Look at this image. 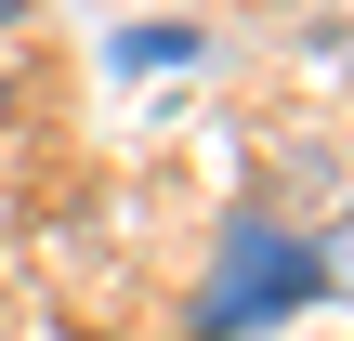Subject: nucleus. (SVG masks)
<instances>
[{
  "mask_svg": "<svg viewBox=\"0 0 354 341\" xmlns=\"http://www.w3.org/2000/svg\"><path fill=\"white\" fill-rule=\"evenodd\" d=\"M0 26H26V0H0Z\"/></svg>",
  "mask_w": 354,
  "mask_h": 341,
  "instance_id": "obj_3",
  "label": "nucleus"
},
{
  "mask_svg": "<svg viewBox=\"0 0 354 341\" xmlns=\"http://www.w3.org/2000/svg\"><path fill=\"white\" fill-rule=\"evenodd\" d=\"M328 263H342L328 237L302 250L289 223H263V210H236V223H223V289H197V329H210V341L263 329V315H289L302 289H328Z\"/></svg>",
  "mask_w": 354,
  "mask_h": 341,
  "instance_id": "obj_1",
  "label": "nucleus"
},
{
  "mask_svg": "<svg viewBox=\"0 0 354 341\" xmlns=\"http://www.w3.org/2000/svg\"><path fill=\"white\" fill-rule=\"evenodd\" d=\"M105 53H118L131 79H171V66H210V39H197V26H118Z\"/></svg>",
  "mask_w": 354,
  "mask_h": 341,
  "instance_id": "obj_2",
  "label": "nucleus"
}]
</instances>
